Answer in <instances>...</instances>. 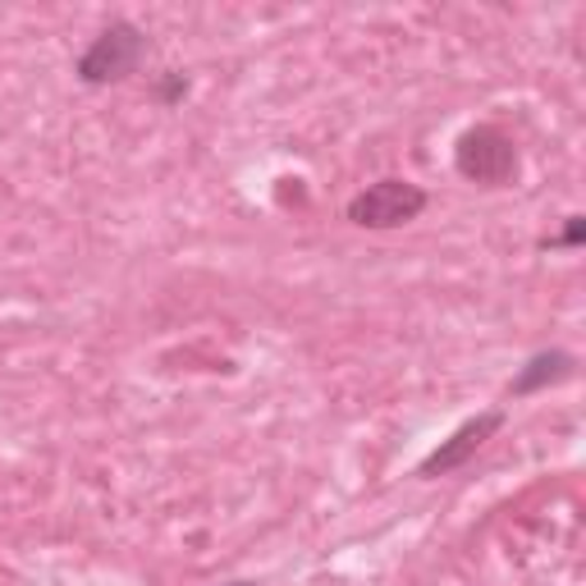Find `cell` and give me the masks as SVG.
<instances>
[{
    "label": "cell",
    "instance_id": "obj_1",
    "mask_svg": "<svg viewBox=\"0 0 586 586\" xmlns=\"http://www.w3.org/2000/svg\"><path fill=\"white\" fill-rule=\"evenodd\" d=\"M142 56H147V37L134 28V23H111V28L83 50L79 73H83V83H92V88L119 83V79H129V73L138 69Z\"/></svg>",
    "mask_w": 586,
    "mask_h": 586
},
{
    "label": "cell",
    "instance_id": "obj_2",
    "mask_svg": "<svg viewBox=\"0 0 586 586\" xmlns=\"http://www.w3.org/2000/svg\"><path fill=\"white\" fill-rule=\"evenodd\" d=\"M453 161H458V174H463V180L499 188L518 174V147H514V138H504L499 129L486 124V129H472V134L458 138Z\"/></svg>",
    "mask_w": 586,
    "mask_h": 586
},
{
    "label": "cell",
    "instance_id": "obj_3",
    "mask_svg": "<svg viewBox=\"0 0 586 586\" xmlns=\"http://www.w3.org/2000/svg\"><path fill=\"white\" fill-rule=\"evenodd\" d=\"M426 211V193L407 180H380L348 202V220L363 229H394Z\"/></svg>",
    "mask_w": 586,
    "mask_h": 586
},
{
    "label": "cell",
    "instance_id": "obj_4",
    "mask_svg": "<svg viewBox=\"0 0 586 586\" xmlns=\"http://www.w3.org/2000/svg\"><path fill=\"white\" fill-rule=\"evenodd\" d=\"M504 422V413H486V417H476V422H468L458 436L449 440V445H440L436 453L422 463V476H436V472H449V468H458V463H468V453H476L481 449V440L491 436V430Z\"/></svg>",
    "mask_w": 586,
    "mask_h": 586
},
{
    "label": "cell",
    "instance_id": "obj_5",
    "mask_svg": "<svg viewBox=\"0 0 586 586\" xmlns=\"http://www.w3.org/2000/svg\"><path fill=\"white\" fill-rule=\"evenodd\" d=\"M568 371H573L568 353H541V358H531L527 371L514 380V394H531L537 386H545V380H564Z\"/></svg>",
    "mask_w": 586,
    "mask_h": 586
}]
</instances>
